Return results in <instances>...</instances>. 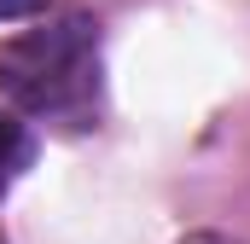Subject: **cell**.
Instances as JSON below:
<instances>
[{
  "label": "cell",
  "mask_w": 250,
  "mask_h": 244,
  "mask_svg": "<svg viewBox=\"0 0 250 244\" xmlns=\"http://www.w3.org/2000/svg\"><path fill=\"white\" fill-rule=\"evenodd\" d=\"M0 99L23 117H87L99 105V23L64 12L0 41Z\"/></svg>",
  "instance_id": "6da1fadb"
},
{
  "label": "cell",
  "mask_w": 250,
  "mask_h": 244,
  "mask_svg": "<svg viewBox=\"0 0 250 244\" xmlns=\"http://www.w3.org/2000/svg\"><path fill=\"white\" fill-rule=\"evenodd\" d=\"M23 157H29V140H23V128L0 111V192H6V181L23 169Z\"/></svg>",
  "instance_id": "7a4b0ae2"
},
{
  "label": "cell",
  "mask_w": 250,
  "mask_h": 244,
  "mask_svg": "<svg viewBox=\"0 0 250 244\" xmlns=\"http://www.w3.org/2000/svg\"><path fill=\"white\" fill-rule=\"evenodd\" d=\"M35 12H47V0H0V23H12V18H35Z\"/></svg>",
  "instance_id": "3957f363"
}]
</instances>
